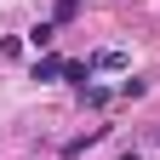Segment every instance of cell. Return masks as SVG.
<instances>
[{"instance_id": "cell-8", "label": "cell", "mask_w": 160, "mask_h": 160, "mask_svg": "<svg viewBox=\"0 0 160 160\" xmlns=\"http://www.w3.org/2000/svg\"><path fill=\"white\" fill-rule=\"evenodd\" d=\"M120 160H143V154H137V149H132V154H120Z\"/></svg>"}, {"instance_id": "cell-4", "label": "cell", "mask_w": 160, "mask_h": 160, "mask_svg": "<svg viewBox=\"0 0 160 160\" xmlns=\"http://www.w3.org/2000/svg\"><path fill=\"white\" fill-rule=\"evenodd\" d=\"M74 17H80V0H57V12H52V23L63 29V23H74Z\"/></svg>"}, {"instance_id": "cell-7", "label": "cell", "mask_w": 160, "mask_h": 160, "mask_svg": "<svg viewBox=\"0 0 160 160\" xmlns=\"http://www.w3.org/2000/svg\"><path fill=\"white\" fill-rule=\"evenodd\" d=\"M97 137H103V126H97V132H86V137H74V143H63V154H80V149H92Z\"/></svg>"}, {"instance_id": "cell-3", "label": "cell", "mask_w": 160, "mask_h": 160, "mask_svg": "<svg viewBox=\"0 0 160 160\" xmlns=\"http://www.w3.org/2000/svg\"><path fill=\"white\" fill-rule=\"evenodd\" d=\"M52 40H57V23H34L29 29V46H40V52H52Z\"/></svg>"}, {"instance_id": "cell-2", "label": "cell", "mask_w": 160, "mask_h": 160, "mask_svg": "<svg viewBox=\"0 0 160 160\" xmlns=\"http://www.w3.org/2000/svg\"><path fill=\"white\" fill-rule=\"evenodd\" d=\"M97 69H109V74H114V69H126V52H114V46H109V52H97V57H92V74H97Z\"/></svg>"}, {"instance_id": "cell-6", "label": "cell", "mask_w": 160, "mask_h": 160, "mask_svg": "<svg viewBox=\"0 0 160 160\" xmlns=\"http://www.w3.org/2000/svg\"><path fill=\"white\" fill-rule=\"evenodd\" d=\"M143 92H149V80H137V74H132V80H120V92H114V97H143Z\"/></svg>"}, {"instance_id": "cell-1", "label": "cell", "mask_w": 160, "mask_h": 160, "mask_svg": "<svg viewBox=\"0 0 160 160\" xmlns=\"http://www.w3.org/2000/svg\"><path fill=\"white\" fill-rule=\"evenodd\" d=\"M63 69H69V63H63L57 52H40V63H34V80H57Z\"/></svg>"}, {"instance_id": "cell-5", "label": "cell", "mask_w": 160, "mask_h": 160, "mask_svg": "<svg viewBox=\"0 0 160 160\" xmlns=\"http://www.w3.org/2000/svg\"><path fill=\"white\" fill-rule=\"evenodd\" d=\"M63 80H74V86H86V80H92V57H86V63H69V69H63Z\"/></svg>"}]
</instances>
